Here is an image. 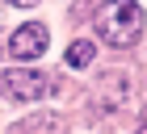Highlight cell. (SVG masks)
Instances as JSON below:
<instances>
[{
    "label": "cell",
    "instance_id": "3957f363",
    "mask_svg": "<svg viewBox=\"0 0 147 134\" xmlns=\"http://www.w3.org/2000/svg\"><path fill=\"white\" fill-rule=\"evenodd\" d=\"M51 46V34H46V25L42 21H25V25H17V29L9 34V59H38Z\"/></svg>",
    "mask_w": 147,
    "mask_h": 134
},
{
    "label": "cell",
    "instance_id": "5b68a950",
    "mask_svg": "<svg viewBox=\"0 0 147 134\" xmlns=\"http://www.w3.org/2000/svg\"><path fill=\"white\" fill-rule=\"evenodd\" d=\"M13 4H34V0H13Z\"/></svg>",
    "mask_w": 147,
    "mask_h": 134
},
{
    "label": "cell",
    "instance_id": "277c9868",
    "mask_svg": "<svg viewBox=\"0 0 147 134\" xmlns=\"http://www.w3.org/2000/svg\"><path fill=\"white\" fill-rule=\"evenodd\" d=\"M92 55H97V50H92L88 38H76V42L67 46V67H76V71H80V67H88V63H92Z\"/></svg>",
    "mask_w": 147,
    "mask_h": 134
},
{
    "label": "cell",
    "instance_id": "7a4b0ae2",
    "mask_svg": "<svg viewBox=\"0 0 147 134\" xmlns=\"http://www.w3.org/2000/svg\"><path fill=\"white\" fill-rule=\"evenodd\" d=\"M46 88H51L46 71H34V67H13V71H0V92H4V96H13V100H21V105L42 100Z\"/></svg>",
    "mask_w": 147,
    "mask_h": 134
},
{
    "label": "cell",
    "instance_id": "6da1fadb",
    "mask_svg": "<svg viewBox=\"0 0 147 134\" xmlns=\"http://www.w3.org/2000/svg\"><path fill=\"white\" fill-rule=\"evenodd\" d=\"M92 25L109 46H130L143 34L147 17H143V4H135V0H101L92 13Z\"/></svg>",
    "mask_w": 147,
    "mask_h": 134
},
{
    "label": "cell",
    "instance_id": "52a82bcc",
    "mask_svg": "<svg viewBox=\"0 0 147 134\" xmlns=\"http://www.w3.org/2000/svg\"><path fill=\"white\" fill-rule=\"evenodd\" d=\"M139 134H147V126H143V130H139Z\"/></svg>",
    "mask_w": 147,
    "mask_h": 134
},
{
    "label": "cell",
    "instance_id": "8992f818",
    "mask_svg": "<svg viewBox=\"0 0 147 134\" xmlns=\"http://www.w3.org/2000/svg\"><path fill=\"white\" fill-rule=\"evenodd\" d=\"M143 126H147V105H143Z\"/></svg>",
    "mask_w": 147,
    "mask_h": 134
}]
</instances>
